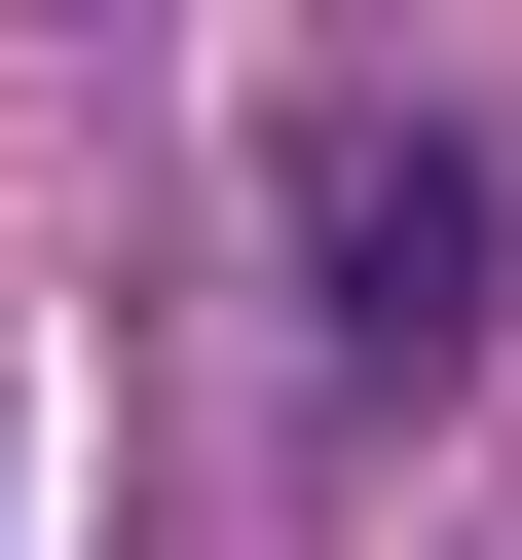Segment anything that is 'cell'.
I'll return each mask as SVG.
<instances>
[{
  "mask_svg": "<svg viewBox=\"0 0 522 560\" xmlns=\"http://www.w3.org/2000/svg\"><path fill=\"white\" fill-rule=\"evenodd\" d=\"M261 224H299L336 411H448V374L522 337V150H485V113H411V75H336L299 150H261Z\"/></svg>",
  "mask_w": 522,
  "mask_h": 560,
  "instance_id": "obj_1",
  "label": "cell"
}]
</instances>
